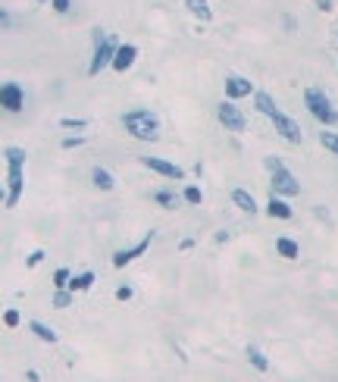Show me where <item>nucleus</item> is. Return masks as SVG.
I'll list each match as a JSON object with an SVG mask.
<instances>
[{"label":"nucleus","instance_id":"f257e3e1","mask_svg":"<svg viewBox=\"0 0 338 382\" xmlns=\"http://www.w3.org/2000/svg\"><path fill=\"white\" fill-rule=\"evenodd\" d=\"M122 125H126V132H129L132 138H138V141H157V138H160V119H157V113H150V110H129V113L122 117Z\"/></svg>","mask_w":338,"mask_h":382},{"label":"nucleus","instance_id":"f03ea898","mask_svg":"<svg viewBox=\"0 0 338 382\" xmlns=\"http://www.w3.org/2000/svg\"><path fill=\"white\" fill-rule=\"evenodd\" d=\"M3 157H7V163H10V191H7V198H3V204L16 207L19 198H22V163H26V150L7 148L3 150Z\"/></svg>","mask_w":338,"mask_h":382},{"label":"nucleus","instance_id":"7ed1b4c3","mask_svg":"<svg viewBox=\"0 0 338 382\" xmlns=\"http://www.w3.org/2000/svg\"><path fill=\"white\" fill-rule=\"evenodd\" d=\"M304 103H307V110H310V113H313V117H317L323 125H335V123H338V110L332 107V101L326 97V91L307 88V91H304Z\"/></svg>","mask_w":338,"mask_h":382},{"label":"nucleus","instance_id":"20e7f679","mask_svg":"<svg viewBox=\"0 0 338 382\" xmlns=\"http://www.w3.org/2000/svg\"><path fill=\"white\" fill-rule=\"evenodd\" d=\"M95 60H91V66H88V72L91 75H97V72H103L107 66H113V57H116V50H119V41H116L113 34H103V32H97L95 34Z\"/></svg>","mask_w":338,"mask_h":382},{"label":"nucleus","instance_id":"39448f33","mask_svg":"<svg viewBox=\"0 0 338 382\" xmlns=\"http://www.w3.org/2000/svg\"><path fill=\"white\" fill-rule=\"evenodd\" d=\"M217 119L223 123V129H229V132H244V125H248L244 113L238 110V101H229V97L217 107Z\"/></svg>","mask_w":338,"mask_h":382},{"label":"nucleus","instance_id":"423d86ee","mask_svg":"<svg viewBox=\"0 0 338 382\" xmlns=\"http://www.w3.org/2000/svg\"><path fill=\"white\" fill-rule=\"evenodd\" d=\"M270 185H272V191L276 194H282V198H295L301 191V185H298V179H295V172L291 170H276V172H270Z\"/></svg>","mask_w":338,"mask_h":382},{"label":"nucleus","instance_id":"0eeeda50","mask_svg":"<svg viewBox=\"0 0 338 382\" xmlns=\"http://www.w3.org/2000/svg\"><path fill=\"white\" fill-rule=\"evenodd\" d=\"M150 241H154V232H148L138 245H132V248H122V251H113V266L116 270H122V266H129L132 260H138V257H144V251L150 248Z\"/></svg>","mask_w":338,"mask_h":382},{"label":"nucleus","instance_id":"6e6552de","mask_svg":"<svg viewBox=\"0 0 338 382\" xmlns=\"http://www.w3.org/2000/svg\"><path fill=\"white\" fill-rule=\"evenodd\" d=\"M22 103H26V97H22V85L3 82V88H0V107L7 110V113H19Z\"/></svg>","mask_w":338,"mask_h":382},{"label":"nucleus","instance_id":"1a4fd4ad","mask_svg":"<svg viewBox=\"0 0 338 382\" xmlns=\"http://www.w3.org/2000/svg\"><path fill=\"white\" fill-rule=\"evenodd\" d=\"M272 125H276V132L285 138L288 144H301V125H298V119H291V117H285V113H276L272 117Z\"/></svg>","mask_w":338,"mask_h":382},{"label":"nucleus","instance_id":"9d476101","mask_svg":"<svg viewBox=\"0 0 338 382\" xmlns=\"http://www.w3.org/2000/svg\"><path fill=\"white\" fill-rule=\"evenodd\" d=\"M141 163L148 166L150 172H157V176H166V179H185L182 166L169 163V160H163V157H141Z\"/></svg>","mask_w":338,"mask_h":382},{"label":"nucleus","instance_id":"9b49d317","mask_svg":"<svg viewBox=\"0 0 338 382\" xmlns=\"http://www.w3.org/2000/svg\"><path fill=\"white\" fill-rule=\"evenodd\" d=\"M223 91H226V97H229V101H241V97L254 94V85H250L244 75H229V79H226V85H223Z\"/></svg>","mask_w":338,"mask_h":382},{"label":"nucleus","instance_id":"f8f14e48","mask_svg":"<svg viewBox=\"0 0 338 382\" xmlns=\"http://www.w3.org/2000/svg\"><path fill=\"white\" fill-rule=\"evenodd\" d=\"M135 60H138L135 44H119V50H116V57H113V69L116 72H129V69L135 66Z\"/></svg>","mask_w":338,"mask_h":382},{"label":"nucleus","instance_id":"ddd939ff","mask_svg":"<svg viewBox=\"0 0 338 382\" xmlns=\"http://www.w3.org/2000/svg\"><path fill=\"white\" fill-rule=\"evenodd\" d=\"M232 204L238 207V210H244L248 217H254L257 213V201H254V194L244 188H232Z\"/></svg>","mask_w":338,"mask_h":382},{"label":"nucleus","instance_id":"4468645a","mask_svg":"<svg viewBox=\"0 0 338 382\" xmlns=\"http://www.w3.org/2000/svg\"><path fill=\"white\" fill-rule=\"evenodd\" d=\"M266 213H270L272 219H291V204L288 201H282V194H276V198H270L266 201Z\"/></svg>","mask_w":338,"mask_h":382},{"label":"nucleus","instance_id":"2eb2a0df","mask_svg":"<svg viewBox=\"0 0 338 382\" xmlns=\"http://www.w3.org/2000/svg\"><path fill=\"white\" fill-rule=\"evenodd\" d=\"M276 254L282 260H298L301 248H298V241H295V239H288V235H279V239H276Z\"/></svg>","mask_w":338,"mask_h":382},{"label":"nucleus","instance_id":"dca6fc26","mask_svg":"<svg viewBox=\"0 0 338 382\" xmlns=\"http://www.w3.org/2000/svg\"><path fill=\"white\" fill-rule=\"evenodd\" d=\"M191 16H197L201 22H213V10H210V0H185Z\"/></svg>","mask_w":338,"mask_h":382},{"label":"nucleus","instance_id":"f3484780","mask_svg":"<svg viewBox=\"0 0 338 382\" xmlns=\"http://www.w3.org/2000/svg\"><path fill=\"white\" fill-rule=\"evenodd\" d=\"M254 103H257V113H264V117H276L279 110H276V101H272L266 91H254Z\"/></svg>","mask_w":338,"mask_h":382},{"label":"nucleus","instance_id":"a211bd4d","mask_svg":"<svg viewBox=\"0 0 338 382\" xmlns=\"http://www.w3.org/2000/svg\"><path fill=\"white\" fill-rule=\"evenodd\" d=\"M28 329H32V335H38L41 341H48V345H57V339H60L48 323H41V320H32V323H28Z\"/></svg>","mask_w":338,"mask_h":382},{"label":"nucleus","instance_id":"6ab92c4d","mask_svg":"<svg viewBox=\"0 0 338 382\" xmlns=\"http://www.w3.org/2000/svg\"><path fill=\"white\" fill-rule=\"evenodd\" d=\"M244 354H248V361H250V367H254V370H260V373H266V370H270V361H266V354L257 348V345H248V348H244Z\"/></svg>","mask_w":338,"mask_h":382},{"label":"nucleus","instance_id":"aec40b11","mask_svg":"<svg viewBox=\"0 0 338 382\" xmlns=\"http://www.w3.org/2000/svg\"><path fill=\"white\" fill-rule=\"evenodd\" d=\"M91 182H95L101 191H113V188H116V179L110 176L103 166H95V170H91Z\"/></svg>","mask_w":338,"mask_h":382},{"label":"nucleus","instance_id":"412c9836","mask_svg":"<svg viewBox=\"0 0 338 382\" xmlns=\"http://www.w3.org/2000/svg\"><path fill=\"white\" fill-rule=\"evenodd\" d=\"M91 285H95V270H85V273L69 279V288H72V292H85V288H91Z\"/></svg>","mask_w":338,"mask_h":382},{"label":"nucleus","instance_id":"4be33fe9","mask_svg":"<svg viewBox=\"0 0 338 382\" xmlns=\"http://www.w3.org/2000/svg\"><path fill=\"white\" fill-rule=\"evenodd\" d=\"M319 144H323L329 154H335V157H338V132L323 129V132H319Z\"/></svg>","mask_w":338,"mask_h":382},{"label":"nucleus","instance_id":"5701e85b","mask_svg":"<svg viewBox=\"0 0 338 382\" xmlns=\"http://www.w3.org/2000/svg\"><path fill=\"white\" fill-rule=\"evenodd\" d=\"M60 129H69V132H85V129H88V119H72V117H63V119H60Z\"/></svg>","mask_w":338,"mask_h":382},{"label":"nucleus","instance_id":"b1692460","mask_svg":"<svg viewBox=\"0 0 338 382\" xmlns=\"http://www.w3.org/2000/svg\"><path fill=\"white\" fill-rule=\"evenodd\" d=\"M72 304V288H57L54 292V308H69Z\"/></svg>","mask_w":338,"mask_h":382},{"label":"nucleus","instance_id":"393cba45","mask_svg":"<svg viewBox=\"0 0 338 382\" xmlns=\"http://www.w3.org/2000/svg\"><path fill=\"white\" fill-rule=\"evenodd\" d=\"M154 201L160 207H166V210H172V207H176V194H172V191H157Z\"/></svg>","mask_w":338,"mask_h":382},{"label":"nucleus","instance_id":"a878e982","mask_svg":"<svg viewBox=\"0 0 338 382\" xmlns=\"http://www.w3.org/2000/svg\"><path fill=\"white\" fill-rule=\"evenodd\" d=\"M182 198L188 201V204H201V201H203V194H201V188H197V185H185Z\"/></svg>","mask_w":338,"mask_h":382},{"label":"nucleus","instance_id":"bb28decb","mask_svg":"<svg viewBox=\"0 0 338 382\" xmlns=\"http://www.w3.org/2000/svg\"><path fill=\"white\" fill-rule=\"evenodd\" d=\"M69 279H72V273H69L66 266H60V270L54 273V285L57 288H69Z\"/></svg>","mask_w":338,"mask_h":382},{"label":"nucleus","instance_id":"cd10ccee","mask_svg":"<svg viewBox=\"0 0 338 382\" xmlns=\"http://www.w3.org/2000/svg\"><path fill=\"white\" fill-rule=\"evenodd\" d=\"M19 320H22V316H19V310H16V308H7V310H3V323H7L10 329L19 326Z\"/></svg>","mask_w":338,"mask_h":382},{"label":"nucleus","instance_id":"c85d7f7f","mask_svg":"<svg viewBox=\"0 0 338 382\" xmlns=\"http://www.w3.org/2000/svg\"><path fill=\"white\" fill-rule=\"evenodd\" d=\"M85 141H88L85 135H69V138H63V148H66V150H72V148H81Z\"/></svg>","mask_w":338,"mask_h":382},{"label":"nucleus","instance_id":"c756f323","mask_svg":"<svg viewBox=\"0 0 338 382\" xmlns=\"http://www.w3.org/2000/svg\"><path fill=\"white\" fill-rule=\"evenodd\" d=\"M44 257H48V254H44V251H32V254H28V257H26V266H28V270H34V266H38Z\"/></svg>","mask_w":338,"mask_h":382},{"label":"nucleus","instance_id":"7c9ffc66","mask_svg":"<svg viewBox=\"0 0 338 382\" xmlns=\"http://www.w3.org/2000/svg\"><path fill=\"white\" fill-rule=\"evenodd\" d=\"M50 7H54L57 13H69V7H72V0H50Z\"/></svg>","mask_w":338,"mask_h":382},{"label":"nucleus","instance_id":"2f4dec72","mask_svg":"<svg viewBox=\"0 0 338 382\" xmlns=\"http://www.w3.org/2000/svg\"><path fill=\"white\" fill-rule=\"evenodd\" d=\"M266 170H270V172L282 170V157H266Z\"/></svg>","mask_w":338,"mask_h":382},{"label":"nucleus","instance_id":"473e14b6","mask_svg":"<svg viewBox=\"0 0 338 382\" xmlns=\"http://www.w3.org/2000/svg\"><path fill=\"white\" fill-rule=\"evenodd\" d=\"M116 298H119V301H129L132 298V285H119V288H116Z\"/></svg>","mask_w":338,"mask_h":382},{"label":"nucleus","instance_id":"72a5a7b5","mask_svg":"<svg viewBox=\"0 0 338 382\" xmlns=\"http://www.w3.org/2000/svg\"><path fill=\"white\" fill-rule=\"evenodd\" d=\"M0 19H3V28L13 26V19H10V10H0Z\"/></svg>","mask_w":338,"mask_h":382},{"label":"nucleus","instance_id":"f704fd0d","mask_svg":"<svg viewBox=\"0 0 338 382\" xmlns=\"http://www.w3.org/2000/svg\"><path fill=\"white\" fill-rule=\"evenodd\" d=\"M179 248H182V251H188V248H195V239H182V241H179Z\"/></svg>","mask_w":338,"mask_h":382},{"label":"nucleus","instance_id":"c9c22d12","mask_svg":"<svg viewBox=\"0 0 338 382\" xmlns=\"http://www.w3.org/2000/svg\"><path fill=\"white\" fill-rule=\"evenodd\" d=\"M26 379H28V382H38V379H41V373H38V370H28Z\"/></svg>","mask_w":338,"mask_h":382},{"label":"nucleus","instance_id":"e433bc0d","mask_svg":"<svg viewBox=\"0 0 338 382\" xmlns=\"http://www.w3.org/2000/svg\"><path fill=\"white\" fill-rule=\"evenodd\" d=\"M317 7L326 13V10H332V0H317Z\"/></svg>","mask_w":338,"mask_h":382},{"label":"nucleus","instance_id":"4c0bfd02","mask_svg":"<svg viewBox=\"0 0 338 382\" xmlns=\"http://www.w3.org/2000/svg\"><path fill=\"white\" fill-rule=\"evenodd\" d=\"M34 3H48V0H34Z\"/></svg>","mask_w":338,"mask_h":382}]
</instances>
